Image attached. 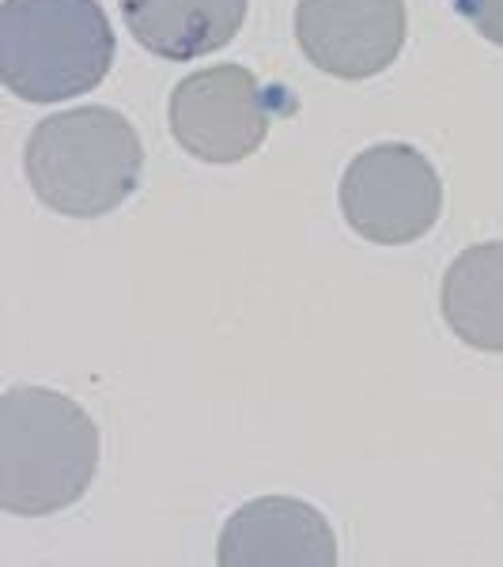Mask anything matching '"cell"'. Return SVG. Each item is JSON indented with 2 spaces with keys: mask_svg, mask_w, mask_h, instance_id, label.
Segmentation results:
<instances>
[{
  "mask_svg": "<svg viewBox=\"0 0 503 567\" xmlns=\"http://www.w3.org/2000/svg\"><path fill=\"white\" fill-rule=\"evenodd\" d=\"M27 182L50 213L95 219L136 194L144 171L141 133L110 106L50 114L27 141Z\"/></svg>",
  "mask_w": 503,
  "mask_h": 567,
  "instance_id": "7a4b0ae2",
  "label": "cell"
},
{
  "mask_svg": "<svg viewBox=\"0 0 503 567\" xmlns=\"http://www.w3.org/2000/svg\"><path fill=\"white\" fill-rule=\"evenodd\" d=\"M99 424L72 398L12 386L0 398V507L42 518L80 503L99 473Z\"/></svg>",
  "mask_w": 503,
  "mask_h": 567,
  "instance_id": "6da1fadb",
  "label": "cell"
},
{
  "mask_svg": "<svg viewBox=\"0 0 503 567\" xmlns=\"http://www.w3.org/2000/svg\"><path fill=\"white\" fill-rule=\"evenodd\" d=\"M224 567H333L337 537L318 507L291 496H261L235 511L219 529Z\"/></svg>",
  "mask_w": 503,
  "mask_h": 567,
  "instance_id": "52a82bcc",
  "label": "cell"
},
{
  "mask_svg": "<svg viewBox=\"0 0 503 567\" xmlns=\"http://www.w3.org/2000/svg\"><path fill=\"white\" fill-rule=\"evenodd\" d=\"M409 34L406 0H299L296 42L326 76L371 80L398 61Z\"/></svg>",
  "mask_w": 503,
  "mask_h": 567,
  "instance_id": "8992f818",
  "label": "cell"
},
{
  "mask_svg": "<svg viewBox=\"0 0 503 567\" xmlns=\"http://www.w3.org/2000/svg\"><path fill=\"white\" fill-rule=\"evenodd\" d=\"M250 0H122L125 27L163 61H194L224 50L243 31Z\"/></svg>",
  "mask_w": 503,
  "mask_h": 567,
  "instance_id": "ba28073f",
  "label": "cell"
},
{
  "mask_svg": "<svg viewBox=\"0 0 503 567\" xmlns=\"http://www.w3.org/2000/svg\"><path fill=\"white\" fill-rule=\"evenodd\" d=\"M280 110H296L280 87H261L243 65H213L171 91L167 114L182 152L201 163H243L265 144Z\"/></svg>",
  "mask_w": 503,
  "mask_h": 567,
  "instance_id": "277c9868",
  "label": "cell"
},
{
  "mask_svg": "<svg viewBox=\"0 0 503 567\" xmlns=\"http://www.w3.org/2000/svg\"><path fill=\"white\" fill-rule=\"evenodd\" d=\"M443 322L478 352H503V239L465 246L439 288Z\"/></svg>",
  "mask_w": 503,
  "mask_h": 567,
  "instance_id": "9c48e42d",
  "label": "cell"
},
{
  "mask_svg": "<svg viewBox=\"0 0 503 567\" xmlns=\"http://www.w3.org/2000/svg\"><path fill=\"white\" fill-rule=\"evenodd\" d=\"M341 213L363 243L406 246L424 239L443 213V178L413 144H371L345 167Z\"/></svg>",
  "mask_w": 503,
  "mask_h": 567,
  "instance_id": "5b68a950",
  "label": "cell"
},
{
  "mask_svg": "<svg viewBox=\"0 0 503 567\" xmlns=\"http://www.w3.org/2000/svg\"><path fill=\"white\" fill-rule=\"evenodd\" d=\"M114 50L99 0H4L0 8V80L23 103L45 106L99 87Z\"/></svg>",
  "mask_w": 503,
  "mask_h": 567,
  "instance_id": "3957f363",
  "label": "cell"
},
{
  "mask_svg": "<svg viewBox=\"0 0 503 567\" xmlns=\"http://www.w3.org/2000/svg\"><path fill=\"white\" fill-rule=\"evenodd\" d=\"M454 12L462 16L481 39L503 45V0H454Z\"/></svg>",
  "mask_w": 503,
  "mask_h": 567,
  "instance_id": "30bf717a",
  "label": "cell"
}]
</instances>
